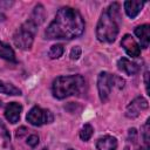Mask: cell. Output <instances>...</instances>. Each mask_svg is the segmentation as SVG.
<instances>
[{
    "instance_id": "obj_1",
    "label": "cell",
    "mask_w": 150,
    "mask_h": 150,
    "mask_svg": "<svg viewBox=\"0 0 150 150\" xmlns=\"http://www.w3.org/2000/svg\"><path fill=\"white\" fill-rule=\"evenodd\" d=\"M84 26V20L79 11L71 7H62L57 11L54 20L47 27L46 36L52 40H71L82 35Z\"/></svg>"
},
{
    "instance_id": "obj_2",
    "label": "cell",
    "mask_w": 150,
    "mask_h": 150,
    "mask_svg": "<svg viewBox=\"0 0 150 150\" xmlns=\"http://www.w3.org/2000/svg\"><path fill=\"white\" fill-rule=\"evenodd\" d=\"M121 23L120 16V5L117 2L111 4L105 12L102 13L97 27H96V38L101 42H114L117 34L118 27Z\"/></svg>"
},
{
    "instance_id": "obj_3",
    "label": "cell",
    "mask_w": 150,
    "mask_h": 150,
    "mask_svg": "<svg viewBox=\"0 0 150 150\" xmlns=\"http://www.w3.org/2000/svg\"><path fill=\"white\" fill-rule=\"evenodd\" d=\"M84 79L81 75L59 76L53 81L52 90L54 97L62 100L71 95L80 94L84 88Z\"/></svg>"
},
{
    "instance_id": "obj_4",
    "label": "cell",
    "mask_w": 150,
    "mask_h": 150,
    "mask_svg": "<svg viewBox=\"0 0 150 150\" xmlns=\"http://www.w3.org/2000/svg\"><path fill=\"white\" fill-rule=\"evenodd\" d=\"M36 30H38V25L32 19H28L14 33L13 35L14 45L20 49H29L33 45Z\"/></svg>"
},
{
    "instance_id": "obj_5",
    "label": "cell",
    "mask_w": 150,
    "mask_h": 150,
    "mask_svg": "<svg viewBox=\"0 0 150 150\" xmlns=\"http://www.w3.org/2000/svg\"><path fill=\"white\" fill-rule=\"evenodd\" d=\"M114 76L108 71H101L97 77V89L102 102H107L114 88Z\"/></svg>"
},
{
    "instance_id": "obj_6",
    "label": "cell",
    "mask_w": 150,
    "mask_h": 150,
    "mask_svg": "<svg viewBox=\"0 0 150 150\" xmlns=\"http://www.w3.org/2000/svg\"><path fill=\"white\" fill-rule=\"evenodd\" d=\"M27 121L33 124V125H36V127H40L42 124H46V123H50L53 122V114L49 111V110H46V109H42L40 107H33L27 116H26Z\"/></svg>"
},
{
    "instance_id": "obj_7",
    "label": "cell",
    "mask_w": 150,
    "mask_h": 150,
    "mask_svg": "<svg viewBox=\"0 0 150 150\" xmlns=\"http://www.w3.org/2000/svg\"><path fill=\"white\" fill-rule=\"evenodd\" d=\"M148 107H149V103L144 97H141V96L136 97L128 104V107L125 109V116L129 118H135V117L139 116L142 111L148 109Z\"/></svg>"
},
{
    "instance_id": "obj_8",
    "label": "cell",
    "mask_w": 150,
    "mask_h": 150,
    "mask_svg": "<svg viewBox=\"0 0 150 150\" xmlns=\"http://www.w3.org/2000/svg\"><path fill=\"white\" fill-rule=\"evenodd\" d=\"M121 46L123 47V49L125 50V53L129 55V56H132V57H137L139 56L141 54V47L135 41V39L129 35V34H125L122 40H121Z\"/></svg>"
},
{
    "instance_id": "obj_9",
    "label": "cell",
    "mask_w": 150,
    "mask_h": 150,
    "mask_svg": "<svg viewBox=\"0 0 150 150\" xmlns=\"http://www.w3.org/2000/svg\"><path fill=\"white\" fill-rule=\"evenodd\" d=\"M22 111V105L18 102H11L5 109V117L11 123H16L20 118V114Z\"/></svg>"
},
{
    "instance_id": "obj_10",
    "label": "cell",
    "mask_w": 150,
    "mask_h": 150,
    "mask_svg": "<svg viewBox=\"0 0 150 150\" xmlns=\"http://www.w3.org/2000/svg\"><path fill=\"white\" fill-rule=\"evenodd\" d=\"M135 34L141 41V46L146 48L150 42V27L149 25H142L135 28Z\"/></svg>"
},
{
    "instance_id": "obj_11",
    "label": "cell",
    "mask_w": 150,
    "mask_h": 150,
    "mask_svg": "<svg viewBox=\"0 0 150 150\" xmlns=\"http://www.w3.org/2000/svg\"><path fill=\"white\" fill-rule=\"evenodd\" d=\"M117 67L120 70L124 71L127 75H134L139 70V67L137 66V63L131 62L130 60H128L125 57H122L117 61Z\"/></svg>"
},
{
    "instance_id": "obj_12",
    "label": "cell",
    "mask_w": 150,
    "mask_h": 150,
    "mask_svg": "<svg viewBox=\"0 0 150 150\" xmlns=\"http://www.w3.org/2000/svg\"><path fill=\"white\" fill-rule=\"evenodd\" d=\"M97 150H116L117 149V139L112 136H103L96 142Z\"/></svg>"
},
{
    "instance_id": "obj_13",
    "label": "cell",
    "mask_w": 150,
    "mask_h": 150,
    "mask_svg": "<svg viewBox=\"0 0 150 150\" xmlns=\"http://www.w3.org/2000/svg\"><path fill=\"white\" fill-rule=\"evenodd\" d=\"M144 6L143 1H136V0H131V1H125L124 2V9L125 13L129 18L134 19L137 16V14L141 12L142 7Z\"/></svg>"
},
{
    "instance_id": "obj_14",
    "label": "cell",
    "mask_w": 150,
    "mask_h": 150,
    "mask_svg": "<svg viewBox=\"0 0 150 150\" xmlns=\"http://www.w3.org/2000/svg\"><path fill=\"white\" fill-rule=\"evenodd\" d=\"M0 57L8 60V61H13L15 62V53L14 50L6 43H4L2 41H0Z\"/></svg>"
},
{
    "instance_id": "obj_15",
    "label": "cell",
    "mask_w": 150,
    "mask_h": 150,
    "mask_svg": "<svg viewBox=\"0 0 150 150\" xmlns=\"http://www.w3.org/2000/svg\"><path fill=\"white\" fill-rule=\"evenodd\" d=\"M29 19H32L38 26H40L45 20V8H43V6L40 5V4L36 5L34 7V11H33V13H32Z\"/></svg>"
},
{
    "instance_id": "obj_16",
    "label": "cell",
    "mask_w": 150,
    "mask_h": 150,
    "mask_svg": "<svg viewBox=\"0 0 150 150\" xmlns=\"http://www.w3.org/2000/svg\"><path fill=\"white\" fill-rule=\"evenodd\" d=\"M0 93L6 95H21V90L13 86L12 83H7L0 80Z\"/></svg>"
},
{
    "instance_id": "obj_17",
    "label": "cell",
    "mask_w": 150,
    "mask_h": 150,
    "mask_svg": "<svg viewBox=\"0 0 150 150\" xmlns=\"http://www.w3.org/2000/svg\"><path fill=\"white\" fill-rule=\"evenodd\" d=\"M93 131H94V129H93V127L90 124H84L82 127L81 131H80V138L82 141H84V142L86 141H89L90 137L93 136Z\"/></svg>"
},
{
    "instance_id": "obj_18",
    "label": "cell",
    "mask_w": 150,
    "mask_h": 150,
    "mask_svg": "<svg viewBox=\"0 0 150 150\" xmlns=\"http://www.w3.org/2000/svg\"><path fill=\"white\" fill-rule=\"evenodd\" d=\"M63 54V46L62 45H54L50 47L49 49V57L50 59H59L61 55Z\"/></svg>"
},
{
    "instance_id": "obj_19",
    "label": "cell",
    "mask_w": 150,
    "mask_h": 150,
    "mask_svg": "<svg viewBox=\"0 0 150 150\" xmlns=\"http://www.w3.org/2000/svg\"><path fill=\"white\" fill-rule=\"evenodd\" d=\"M11 139V136H9V132L7 131L6 127L1 123L0 121V142H2L4 144H7Z\"/></svg>"
},
{
    "instance_id": "obj_20",
    "label": "cell",
    "mask_w": 150,
    "mask_h": 150,
    "mask_svg": "<svg viewBox=\"0 0 150 150\" xmlns=\"http://www.w3.org/2000/svg\"><path fill=\"white\" fill-rule=\"evenodd\" d=\"M142 136H143V139H144L145 144L148 145L149 144V120H146L145 124L142 128Z\"/></svg>"
},
{
    "instance_id": "obj_21",
    "label": "cell",
    "mask_w": 150,
    "mask_h": 150,
    "mask_svg": "<svg viewBox=\"0 0 150 150\" xmlns=\"http://www.w3.org/2000/svg\"><path fill=\"white\" fill-rule=\"evenodd\" d=\"M81 53H82V50H81V47L80 46L73 47L71 50H70V59L71 60H77L81 56Z\"/></svg>"
},
{
    "instance_id": "obj_22",
    "label": "cell",
    "mask_w": 150,
    "mask_h": 150,
    "mask_svg": "<svg viewBox=\"0 0 150 150\" xmlns=\"http://www.w3.org/2000/svg\"><path fill=\"white\" fill-rule=\"evenodd\" d=\"M124 80L122 79V77H120V76H117V75H115L114 76V87L115 88H117V89H122L123 87H124Z\"/></svg>"
},
{
    "instance_id": "obj_23",
    "label": "cell",
    "mask_w": 150,
    "mask_h": 150,
    "mask_svg": "<svg viewBox=\"0 0 150 150\" xmlns=\"http://www.w3.org/2000/svg\"><path fill=\"white\" fill-rule=\"evenodd\" d=\"M27 144H28L29 146H32V148L36 146V145L39 144V137H38L36 135H30V136L27 138Z\"/></svg>"
},
{
    "instance_id": "obj_24",
    "label": "cell",
    "mask_w": 150,
    "mask_h": 150,
    "mask_svg": "<svg viewBox=\"0 0 150 150\" xmlns=\"http://www.w3.org/2000/svg\"><path fill=\"white\" fill-rule=\"evenodd\" d=\"M27 131H28V130H27L25 127H21L20 129L16 130V137H18V138H21L25 134H27Z\"/></svg>"
},
{
    "instance_id": "obj_25",
    "label": "cell",
    "mask_w": 150,
    "mask_h": 150,
    "mask_svg": "<svg viewBox=\"0 0 150 150\" xmlns=\"http://www.w3.org/2000/svg\"><path fill=\"white\" fill-rule=\"evenodd\" d=\"M139 150H149V146H148V145H145L144 148H141Z\"/></svg>"
},
{
    "instance_id": "obj_26",
    "label": "cell",
    "mask_w": 150,
    "mask_h": 150,
    "mask_svg": "<svg viewBox=\"0 0 150 150\" xmlns=\"http://www.w3.org/2000/svg\"><path fill=\"white\" fill-rule=\"evenodd\" d=\"M69 150H73V149H69Z\"/></svg>"
}]
</instances>
